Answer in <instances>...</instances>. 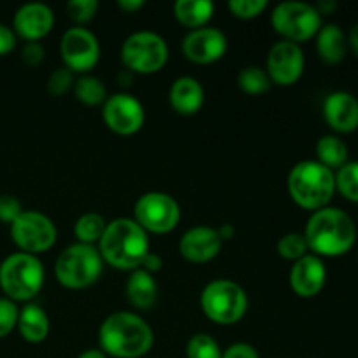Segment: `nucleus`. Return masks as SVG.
Here are the masks:
<instances>
[{
  "mask_svg": "<svg viewBox=\"0 0 358 358\" xmlns=\"http://www.w3.org/2000/svg\"><path fill=\"white\" fill-rule=\"evenodd\" d=\"M170 105L180 115L198 114L205 105V87L196 77H178L170 87Z\"/></svg>",
  "mask_w": 358,
  "mask_h": 358,
  "instance_id": "20",
  "label": "nucleus"
},
{
  "mask_svg": "<svg viewBox=\"0 0 358 358\" xmlns=\"http://www.w3.org/2000/svg\"><path fill=\"white\" fill-rule=\"evenodd\" d=\"M310 254L324 257H341L357 241V224L350 213L336 206H325L311 213L304 227Z\"/></svg>",
  "mask_w": 358,
  "mask_h": 358,
  "instance_id": "2",
  "label": "nucleus"
},
{
  "mask_svg": "<svg viewBox=\"0 0 358 358\" xmlns=\"http://www.w3.org/2000/svg\"><path fill=\"white\" fill-rule=\"evenodd\" d=\"M126 297L135 310H152L157 301V283L154 275L142 268L131 271L126 282Z\"/></svg>",
  "mask_w": 358,
  "mask_h": 358,
  "instance_id": "21",
  "label": "nucleus"
},
{
  "mask_svg": "<svg viewBox=\"0 0 358 358\" xmlns=\"http://www.w3.org/2000/svg\"><path fill=\"white\" fill-rule=\"evenodd\" d=\"M16 48V31L7 24L0 23V56L7 55Z\"/></svg>",
  "mask_w": 358,
  "mask_h": 358,
  "instance_id": "39",
  "label": "nucleus"
},
{
  "mask_svg": "<svg viewBox=\"0 0 358 358\" xmlns=\"http://www.w3.org/2000/svg\"><path fill=\"white\" fill-rule=\"evenodd\" d=\"M327 282V268L324 264V259L315 254L304 255L303 259L296 261L290 268L289 283L294 294L303 299L317 297L324 290Z\"/></svg>",
  "mask_w": 358,
  "mask_h": 358,
  "instance_id": "17",
  "label": "nucleus"
},
{
  "mask_svg": "<svg viewBox=\"0 0 358 358\" xmlns=\"http://www.w3.org/2000/svg\"><path fill=\"white\" fill-rule=\"evenodd\" d=\"M222 358H261L259 352L248 343H234L222 352Z\"/></svg>",
  "mask_w": 358,
  "mask_h": 358,
  "instance_id": "38",
  "label": "nucleus"
},
{
  "mask_svg": "<svg viewBox=\"0 0 358 358\" xmlns=\"http://www.w3.org/2000/svg\"><path fill=\"white\" fill-rule=\"evenodd\" d=\"M10 238L21 252L38 255L55 247L58 229L45 213L37 210H23L10 224Z\"/></svg>",
  "mask_w": 358,
  "mask_h": 358,
  "instance_id": "11",
  "label": "nucleus"
},
{
  "mask_svg": "<svg viewBox=\"0 0 358 358\" xmlns=\"http://www.w3.org/2000/svg\"><path fill=\"white\" fill-rule=\"evenodd\" d=\"M199 306L213 324L234 325L247 315L248 297L236 282L219 278L206 283L199 296Z\"/></svg>",
  "mask_w": 358,
  "mask_h": 358,
  "instance_id": "7",
  "label": "nucleus"
},
{
  "mask_svg": "<svg viewBox=\"0 0 358 358\" xmlns=\"http://www.w3.org/2000/svg\"><path fill=\"white\" fill-rule=\"evenodd\" d=\"M224 350L210 334L199 332L194 334L185 345V357L187 358H222Z\"/></svg>",
  "mask_w": 358,
  "mask_h": 358,
  "instance_id": "30",
  "label": "nucleus"
},
{
  "mask_svg": "<svg viewBox=\"0 0 358 358\" xmlns=\"http://www.w3.org/2000/svg\"><path fill=\"white\" fill-rule=\"evenodd\" d=\"M16 327L20 331L21 338L24 341L31 343V345L44 341L49 336V331H51L48 313L35 303H27L23 308H20Z\"/></svg>",
  "mask_w": 358,
  "mask_h": 358,
  "instance_id": "23",
  "label": "nucleus"
},
{
  "mask_svg": "<svg viewBox=\"0 0 358 358\" xmlns=\"http://www.w3.org/2000/svg\"><path fill=\"white\" fill-rule=\"evenodd\" d=\"M23 212L21 203L13 194H0V220L7 224H13L17 215Z\"/></svg>",
  "mask_w": 358,
  "mask_h": 358,
  "instance_id": "36",
  "label": "nucleus"
},
{
  "mask_svg": "<svg viewBox=\"0 0 358 358\" xmlns=\"http://www.w3.org/2000/svg\"><path fill=\"white\" fill-rule=\"evenodd\" d=\"M315 154H317L318 163L336 173L339 168L348 163L350 150L345 140L339 135H324L318 138L317 145H315Z\"/></svg>",
  "mask_w": 358,
  "mask_h": 358,
  "instance_id": "25",
  "label": "nucleus"
},
{
  "mask_svg": "<svg viewBox=\"0 0 358 358\" xmlns=\"http://www.w3.org/2000/svg\"><path fill=\"white\" fill-rule=\"evenodd\" d=\"M315 7H317V10L320 13V16L324 17L334 13V10L338 9V3H336L334 0H322V2H318Z\"/></svg>",
  "mask_w": 358,
  "mask_h": 358,
  "instance_id": "42",
  "label": "nucleus"
},
{
  "mask_svg": "<svg viewBox=\"0 0 358 358\" xmlns=\"http://www.w3.org/2000/svg\"><path fill=\"white\" fill-rule=\"evenodd\" d=\"M73 84H76V77H73L72 70H69L66 66H59L49 76L48 91L52 96H63L70 90H73Z\"/></svg>",
  "mask_w": 358,
  "mask_h": 358,
  "instance_id": "34",
  "label": "nucleus"
},
{
  "mask_svg": "<svg viewBox=\"0 0 358 358\" xmlns=\"http://www.w3.org/2000/svg\"><path fill=\"white\" fill-rule=\"evenodd\" d=\"M77 358H108V357L105 355V353L101 352L100 348H98V350L91 348V350H86V352L80 353V355L77 357Z\"/></svg>",
  "mask_w": 358,
  "mask_h": 358,
  "instance_id": "45",
  "label": "nucleus"
},
{
  "mask_svg": "<svg viewBox=\"0 0 358 358\" xmlns=\"http://www.w3.org/2000/svg\"><path fill=\"white\" fill-rule=\"evenodd\" d=\"M100 350L112 358H142L152 350L154 331L138 313L115 311L98 331Z\"/></svg>",
  "mask_w": 358,
  "mask_h": 358,
  "instance_id": "1",
  "label": "nucleus"
},
{
  "mask_svg": "<svg viewBox=\"0 0 358 358\" xmlns=\"http://www.w3.org/2000/svg\"><path fill=\"white\" fill-rule=\"evenodd\" d=\"M276 252L280 257L296 262L310 254V248L303 233H287L276 243Z\"/></svg>",
  "mask_w": 358,
  "mask_h": 358,
  "instance_id": "31",
  "label": "nucleus"
},
{
  "mask_svg": "<svg viewBox=\"0 0 358 358\" xmlns=\"http://www.w3.org/2000/svg\"><path fill=\"white\" fill-rule=\"evenodd\" d=\"M268 0H229L227 2L231 14L240 20H254V17L261 16L268 9Z\"/></svg>",
  "mask_w": 358,
  "mask_h": 358,
  "instance_id": "33",
  "label": "nucleus"
},
{
  "mask_svg": "<svg viewBox=\"0 0 358 358\" xmlns=\"http://www.w3.org/2000/svg\"><path fill=\"white\" fill-rule=\"evenodd\" d=\"M271 27L276 34L282 35V41L301 44L317 37L324 27V20L311 3L289 0L280 2L271 10Z\"/></svg>",
  "mask_w": 358,
  "mask_h": 358,
  "instance_id": "9",
  "label": "nucleus"
},
{
  "mask_svg": "<svg viewBox=\"0 0 358 358\" xmlns=\"http://www.w3.org/2000/svg\"><path fill=\"white\" fill-rule=\"evenodd\" d=\"M103 259L94 245L73 243L62 250L55 264L56 280L70 290L87 289L98 282L103 271Z\"/></svg>",
  "mask_w": 358,
  "mask_h": 358,
  "instance_id": "6",
  "label": "nucleus"
},
{
  "mask_svg": "<svg viewBox=\"0 0 358 358\" xmlns=\"http://www.w3.org/2000/svg\"><path fill=\"white\" fill-rule=\"evenodd\" d=\"M213 13H215V3L210 0H177L173 3L175 20L191 30L208 27Z\"/></svg>",
  "mask_w": 358,
  "mask_h": 358,
  "instance_id": "24",
  "label": "nucleus"
},
{
  "mask_svg": "<svg viewBox=\"0 0 358 358\" xmlns=\"http://www.w3.org/2000/svg\"><path fill=\"white\" fill-rule=\"evenodd\" d=\"M346 38H348V49H352L353 55L358 58V21L353 24L352 30H350V34L346 35Z\"/></svg>",
  "mask_w": 358,
  "mask_h": 358,
  "instance_id": "43",
  "label": "nucleus"
},
{
  "mask_svg": "<svg viewBox=\"0 0 358 358\" xmlns=\"http://www.w3.org/2000/svg\"><path fill=\"white\" fill-rule=\"evenodd\" d=\"M96 247L108 266L119 271H135L150 252V241L135 219L119 217L107 224Z\"/></svg>",
  "mask_w": 358,
  "mask_h": 358,
  "instance_id": "3",
  "label": "nucleus"
},
{
  "mask_svg": "<svg viewBox=\"0 0 358 358\" xmlns=\"http://www.w3.org/2000/svg\"><path fill=\"white\" fill-rule=\"evenodd\" d=\"M107 224L108 222L100 215V213H83V215L76 220V224H73V234H76L77 238V243L94 245V247H96L98 241L103 236Z\"/></svg>",
  "mask_w": 358,
  "mask_h": 358,
  "instance_id": "27",
  "label": "nucleus"
},
{
  "mask_svg": "<svg viewBox=\"0 0 358 358\" xmlns=\"http://www.w3.org/2000/svg\"><path fill=\"white\" fill-rule=\"evenodd\" d=\"M55 27V13L48 3H23L14 14L13 30L27 42H41Z\"/></svg>",
  "mask_w": 358,
  "mask_h": 358,
  "instance_id": "18",
  "label": "nucleus"
},
{
  "mask_svg": "<svg viewBox=\"0 0 358 358\" xmlns=\"http://www.w3.org/2000/svg\"><path fill=\"white\" fill-rule=\"evenodd\" d=\"M182 52L189 62L210 65L224 58L227 52V37L215 27L191 30L182 41Z\"/></svg>",
  "mask_w": 358,
  "mask_h": 358,
  "instance_id": "15",
  "label": "nucleus"
},
{
  "mask_svg": "<svg viewBox=\"0 0 358 358\" xmlns=\"http://www.w3.org/2000/svg\"><path fill=\"white\" fill-rule=\"evenodd\" d=\"M304 52L299 44L289 41H280L269 49L266 59V72L273 84L292 86L304 73Z\"/></svg>",
  "mask_w": 358,
  "mask_h": 358,
  "instance_id": "14",
  "label": "nucleus"
},
{
  "mask_svg": "<svg viewBox=\"0 0 358 358\" xmlns=\"http://www.w3.org/2000/svg\"><path fill=\"white\" fill-rule=\"evenodd\" d=\"M20 308L9 297H0V338H6L17 325Z\"/></svg>",
  "mask_w": 358,
  "mask_h": 358,
  "instance_id": "35",
  "label": "nucleus"
},
{
  "mask_svg": "<svg viewBox=\"0 0 358 358\" xmlns=\"http://www.w3.org/2000/svg\"><path fill=\"white\" fill-rule=\"evenodd\" d=\"M336 191L358 205V161H348L336 171Z\"/></svg>",
  "mask_w": 358,
  "mask_h": 358,
  "instance_id": "29",
  "label": "nucleus"
},
{
  "mask_svg": "<svg viewBox=\"0 0 358 358\" xmlns=\"http://www.w3.org/2000/svg\"><path fill=\"white\" fill-rule=\"evenodd\" d=\"M324 119L329 128L339 135L358 129V100L348 91H334L324 101Z\"/></svg>",
  "mask_w": 358,
  "mask_h": 358,
  "instance_id": "19",
  "label": "nucleus"
},
{
  "mask_svg": "<svg viewBox=\"0 0 358 358\" xmlns=\"http://www.w3.org/2000/svg\"><path fill=\"white\" fill-rule=\"evenodd\" d=\"M170 58L166 41L156 31L140 30L129 35L121 48V62L131 73H156Z\"/></svg>",
  "mask_w": 358,
  "mask_h": 358,
  "instance_id": "8",
  "label": "nucleus"
},
{
  "mask_svg": "<svg viewBox=\"0 0 358 358\" xmlns=\"http://www.w3.org/2000/svg\"><path fill=\"white\" fill-rule=\"evenodd\" d=\"M73 94H76L77 100L80 103L87 105V107H98V105H103L105 100L108 98L107 87H105L103 80L98 79V77L90 76V73H84L79 79H76L73 84Z\"/></svg>",
  "mask_w": 358,
  "mask_h": 358,
  "instance_id": "26",
  "label": "nucleus"
},
{
  "mask_svg": "<svg viewBox=\"0 0 358 358\" xmlns=\"http://www.w3.org/2000/svg\"><path fill=\"white\" fill-rule=\"evenodd\" d=\"M145 6V0H117V7L124 13H138L142 7Z\"/></svg>",
  "mask_w": 358,
  "mask_h": 358,
  "instance_id": "41",
  "label": "nucleus"
},
{
  "mask_svg": "<svg viewBox=\"0 0 358 358\" xmlns=\"http://www.w3.org/2000/svg\"><path fill=\"white\" fill-rule=\"evenodd\" d=\"M59 55L69 70L79 73H87L100 62V42L96 35L83 27H72L62 35L59 41Z\"/></svg>",
  "mask_w": 358,
  "mask_h": 358,
  "instance_id": "12",
  "label": "nucleus"
},
{
  "mask_svg": "<svg viewBox=\"0 0 358 358\" xmlns=\"http://www.w3.org/2000/svg\"><path fill=\"white\" fill-rule=\"evenodd\" d=\"M287 189L297 206L310 212L325 208L336 194V175L317 159L297 163L287 177Z\"/></svg>",
  "mask_w": 358,
  "mask_h": 358,
  "instance_id": "4",
  "label": "nucleus"
},
{
  "mask_svg": "<svg viewBox=\"0 0 358 358\" xmlns=\"http://www.w3.org/2000/svg\"><path fill=\"white\" fill-rule=\"evenodd\" d=\"M140 268L149 271L150 275H154V273H157L161 268H163V257L154 254V252H149V254L145 255V259L142 261V266H140Z\"/></svg>",
  "mask_w": 358,
  "mask_h": 358,
  "instance_id": "40",
  "label": "nucleus"
},
{
  "mask_svg": "<svg viewBox=\"0 0 358 358\" xmlns=\"http://www.w3.org/2000/svg\"><path fill=\"white\" fill-rule=\"evenodd\" d=\"M238 86L247 94H264L271 90L273 83L266 69L257 65L243 66L238 73Z\"/></svg>",
  "mask_w": 358,
  "mask_h": 358,
  "instance_id": "28",
  "label": "nucleus"
},
{
  "mask_svg": "<svg viewBox=\"0 0 358 358\" xmlns=\"http://www.w3.org/2000/svg\"><path fill=\"white\" fill-rule=\"evenodd\" d=\"M98 0H70L66 3V14H69L70 20L73 23H77V27L84 23H90L98 13Z\"/></svg>",
  "mask_w": 358,
  "mask_h": 358,
  "instance_id": "32",
  "label": "nucleus"
},
{
  "mask_svg": "<svg viewBox=\"0 0 358 358\" xmlns=\"http://www.w3.org/2000/svg\"><path fill=\"white\" fill-rule=\"evenodd\" d=\"M21 58L27 65L35 66V65H41L45 58V49L41 42H27L21 49Z\"/></svg>",
  "mask_w": 358,
  "mask_h": 358,
  "instance_id": "37",
  "label": "nucleus"
},
{
  "mask_svg": "<svg viewBox=\"0 0 358 358\" xmlns=\"http://www.w3.org/2000/svg\"><path fill=\"white\" fill-rule=\"evenodd\" d=\"M222 238L215 227L194 226L182 234L178 252L185 261L192 264H205L213 261L222 250Z\"/></svg>",
  "mask_w": 358,
  "mask_h": 358,
  "instance_id": "16",
  "label": "nucleus"
},
{
  "mask_svg": "<svg viewBox=\"0 0 358 358\" xmlns=\"http://www.w3.org/2000/svg\"><path fill=\"white\" fill-rule=\"evenodd\" d=\"M45 269L38 255L16 252L7 255L0 264V287L10 301L34 299L44 287Z\"/></svg>",
  "mask_w": 358,
  "mask_h": 358,
  "instance_id": "5",
  "label": "nucleus"
},
{
  "mask_svg": "<svg viewBox=\"0 0 358 358\" xmlns=\"http://www.w3.org/2000/svg\"><path fill=\"white\" fill-rule=\"evenodd\" d=\"M317 52L327 65H338L346 58L348 38L343 28L336 23H327L317 34Z\"/></svg>",
  "mask_w": 358,
  "mask_h": 358,
  "instance_id": "22",
  "label": "nucleus"
},
{
  "mask_svg": "<svg viewBox=\"0 0 358 358\" xmlns=\"http://www.w3.org/2000/svg\"><path fill=\"white\" fill-rule=\"evenodd\" d=\"M105 126L115 135L129 136L142 129L145 122V108L142 101L129 93H114L101 105Z\"/></svg>",
  "mask_w": 358,
  "mask_h": 358,
  "instance_id": "13",
  "label": "nucleus"
},
{
  "mask_svg": "<svg viewBox=\"0 0 358 358\" xmlns=\"http://www.w3.org/2000/svg\"><path fill=\"white\" fill-rule=\"evenodd\" d=\"M217 231H219V234H220V238H222V241L224 240H229V238L234 236V227L231 226V224H224V226H220Z\"/></svg>",
  "mask_w": 358,
  "mask_h": 358,
  "instance_id": "44",
  "label": "nucleus"
},
{
  "mask_svg": "<svg viewBox=\"0 0 358 358\" xmlns=\"http://www.w3.org/2000/svg\"><path fill=\"white\" fill-rule=\"evenodd\" d=\"M133 215L136 224L147 234H166L178 226L182 210L173 196L161 191H150L136 199Z\"/></svg>",
  "mask_w": 358,
  "mask_h": 358,
  "instance_id": "10",
  "label": "nucleus"
}]
</instances>
